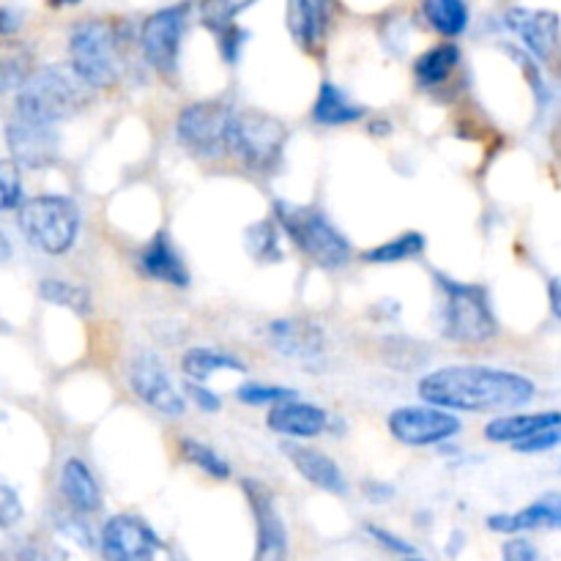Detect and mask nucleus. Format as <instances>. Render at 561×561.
I'll use <instances>...</instances> for the list:
<instances>
[{
  "instance_id": "a211bd4d",
  "label": "nucleus",
  "mask_w": 561,
  "mask_h": 561,
  "mask_svg": "<svg viewBox=\"0 0 561 561\" xmlns=\"http://www.w3.org/2000/svg\"><path fill=\"white\" fill-rule=\"evenodd\" d=\"M137 266L153 283L173 285V288H186L190 285V268H186L184 257L168 239V233H157L137 255Z\"/></svg>"
},
{
  "instance_id": "c03bdc74",
  "label": "nucleus",
  "mask_w": 561,
  "mask_h": 561,
  "mask_svg": "<svg viewBox=\"0 0 561 561\" xmlns=\"http://www.w3.org/2000/svg\"><path fill=\"white\" fill-rule=\"evenodd\" d=\"M548 299H551L553 316L561 321V279H551V285H548Z\"/></svg>"
},
{
  "instance_id": "e433bc0d",
  "label": "nucleus",
  "mask_w": 561,
  "mask_h": 561,
  "mask_svg": "<svg viewBox=\"0 0 561 561\" xmlns=\"http://www.w3.org/2000/svg\"><path fill=\"white\" fill-rule=\"evenodd\" d=\"M244 42H247V31H241L236 22H233V25L222 27V31H217L219 53H222V58L228 60V64H236V60H239Z\"/></svg>"
},
{
  "instance_id": "4c0bfd02",
  "label": "nucleus",
  "mask_w": 561,
  "mask_h": 561,
  "mask_svg": "<svg viewBox=\"0 0 561 561\" xmlns=\"http://www.w3.org/2000/svg\"><path fill=\"white\" fill-rule=\"evenodd\" d=\"M25 77V60L14 58V55H0V93H5L9 88H20Z\"/></svg>"
},
{
  "instance_id": "dca6fc26",
  "label": "nucleus",
  "mask_w": 561,
  "mask_h": 561,
  "mask_svg": "<svg viewBox=\"0 0 561 561\" xmlns=\"http://www.w3.org/2000/svg\"><path fill=\"white\" fill-rule=\"evenodd\" d=\"M266 425L272 427L277 436L285 438H316L327 433L329 414L316 403H305V400H279L272 405L266 416Z\"/></svg>"
},
{
  "instance_id": "49530a36",
  "label": "nucleus",
  "mask_w": 561,
  "mask_h": 561,
  "mask_svg": "<svg viewBox=\"0 0 561 561\" xmlns=\"http://www.w3.org/2000/svg\"><path fill=\"white\" fill-rule=\"evenodd\" d=\"M373 135H387V131H392V124H387V121H376V124L370 126Z\"/></svg>"
},
{
  "instance_id": "bb28decb",
  "label": "nucleus",
  "mask_w": 561,
  "mask_h": 561,
  "mask_svg": "<svg viewBox=\"0 0 561 561\" xmlns=\"http://www.w3.org/2000/svg\"><path fill=\"white\" fill-rule=\"evenodd\" d=\"M181 367H184L186 378L192 381H208L214 373H244L247 367L241 365L236 356L222 354V351H214V348H190L181 359Z\"/></svg>"
},
{
  "instance_id": "393cba45",
  "label": "nucleus",
  "mask_w": 561,
  "mask_h": 561,
  "mask_svg": "<svg viewBox=\"0 0 561 561\" xmlns=\"http://www.w3.org/2000/svg\"><path fill=\"white\" fill-rule=\"evenodd\" d=\"M458 44H436V47H431L427 53H422L420 58L414 60V80L420 82L422 88H436L449 80V75L458 69Z\"/></svg>"
},
{
  "instance_id": "79ce46f5",
  "label": "nucleus",
  "mask_w": 561,
  "mask_h": 561,
  "mask_svg": "<svg viewBox=\"0 0 561 561\" xmlns=\"http://www.w3.org/2000/svg\"><path fill=\"white\" fill-rule=\"evenodd\" d=\"M16 31H20V14H14L11 9H0V36H11Z\"/></svg>"
},
{
  "instance_id": "9d476101",
  "label": "nucleus",
  "mask_w": 561,
  "mask_h": 561,
  "mask_svg": "<svg viewBox=\"0 0 561 561\" xmlns=\"http://www.w3.org/2000/svg\"><path fill=\"white\" fill-rule=\"evenodd\" d=\"M186 20H190V5L179 3L153 11V14L142 22V55H146L148 66L157 69L162 77H170L175 71V66H179L181 38H184Z\"/></svg>"
},
{
  "instance_id": "2eb2a0df",
  "label": "nucleus",
  "mask_w": 561,
  "mask_h": 561,
  "mask_svg": "<svg viewBox=\"0 0 561 561\" xmlns=\"http://www.w3.org/2000/svg\"><path fill=\"white\" fill-rule=\"evenodd\" d=\"M504 25L524 42V47L537 60H551L559 47V14L557 11L510 9Z\"/></svg>"
},
{
  "instance_id": "6ab92c4d",
  "label": "nucleus",
  "mask_w": 561,
  "mask_h": 561,
  "mask_svg": "<svg viewBox=\"0 0 561 561\" xmlns=\"http://www.w3.org/2000/svg\"><path fill=\"white\" fill-rule=\"evenodd\" d=\"M488 529L496 535H518V531L557 529L561 531V493H546L520 513H499L488 518Z\"/></svg>"
},
{
  "instance_id": "f8f14e48",
  "label": "nucleus",
  "mask_w": 561,
  "mask_h": 561,
  "mask_svg": "<svg viewBox=\"0 0 561 561\" xmlns=\"http://www.w3.org/2000/svg\"><path fill=\"white\" fill-rule=\"evenodd\" d=\"M131 392L162 416H181L186 411L184 394L175 389L168 367L153 351H140L129 365Z\"/></svg>"
},
{
  "instance_id": "a18cd8bd",
  "label": "nucleus",
  "mask_w": 561,
  "mask_h": 561,
  "mask_svg": "<svg viewBox=\"0 0 561 561\" xmlns=\"http://www.w3.org/2000/svg\"><path fill=\"white\" fill-rule=\"evenodd\" d=\"M9 257H11V244H9V239L3 236V230H0V263L9 261Z\"/></svg>"
},
{
  "instance_id": "c9c22d12",
  "label": "nucleus",
  "mask_w": 561,
  "mask_h": 561,
  "mask_svg": "<svg viewBox=\"0 0 561 561\" xmlns=\"http://www.w3.org/2000/svg\"><path fill=\"white\" fill-rule=\"evenodd\" d=\"M561 447V422L553 427H546V431L535 433L531 438H526V442L515 444V449L524 455H537V453H548V449H557Z\"/></svg>"
},
{
  "instance_id": "cd10ccee",
  "label": "nucleus",
  "mask_w": 561,
  "mask_h": 561,
  "mask_svg": "<svg viewBox=\"0 0 561 561\" xmlns=\"http://www.w3.org/2000/svg\"><path fill=\"white\" fill-rule=\"evenodd\" d=\"M38 296H42L47 305L66 307V310L77 312V316H88L93 310L91 290L85 285L69 283V279H55L47 277L42 285H38Z\"/></svg>"
},
{
  "instance_id": "412c9836",
  "label": "nucleus",
  "mask_w": 561,
  "mask_h": 561,
  "mask_svg": "<svg viewBox=\"0 0 561 561\" xmlns=\"http://www.w3.org/2000/svg\"><path fill=\"white\" fill-rule=\"evenodd\" d=\"M60 493L75 513L88 515L102 507V488L85 460L69 458L60 469Z\"/></svg>"
},
{
  "instance_id": "20e7f679",
  "label": "nucleus",
  "mask_w": 561,
  "mask_h": 561,
  "mask_svg": "<svg viewBox=\"0 0 561 561\" xmlns=\"http://www.w3.org/2000/svg\"><path fill=\"white\" fill-rule=\"evenodd\" d=\"M285 126L261 110H236L228 124V153L239 157L252 173H274L283 162Z\"/></svg>"
},
{
  "instance_id": "37998d69",
  "label": "nucleus",
  "mask_w": 561,
  "mask_h": 561,
  "mask_svg": "<svg viewBox=\"0 0 561 561\" xmlns=\"http://www.w3.org/2000/svg\"><path fill=\"white\" fill-rule=\"evenodd\" d=\"M365 493L373 499V502H389L394 496V491L389 485H378V482H370L365 485Z\"/></svg>"
},
{
  "instance_id": "ddd939ff",
  "label": "nucleus",
  "mask_w": 561,
  "mask_h": 561,
  "mask_svg": "<svg viewBox=\"0 0 561 561\" xmlns=\"http://www.w3.org/2000/svg\"><path fill=\"white\" fill-rule=\"evenodd\" d=\"M5 146H9L16 164L31 170H42L58 159L60 142L55 124H44V121L14 115V118L5 124Z\"/></svg>"
},
{
  "instance_id": "39448f33",
  "label": "nucleus",
  "mask_w": 561,
  "mask_h": 561,
  "mask_svg": "<svg viewBox=\"0 0 561 561\" xmlns=\"http://www.w3.org/2000/svg\"><path fill=\"white\" fill-rule=\"evenodd\" d=\"M20 230L36 250L64 255L80 236V208L64 195L31 197L20 206Z\"/></svg>"
},
{
  "instance_id": "4468645a",
  "label": "nucleus",
  "mask_w": 561,
  "mask_h": 561,
  "mask_svg": "<svg viewBox=\"0 0 561 561\" xmlns=\"http://www.w3.org/2000/svg\"><path fill=\"white\" fill-rule=\"evenodd\" d=\"M244 493L250 499L257 529L255 559L252 561H288V531H285L283 515L274 507L272 493L255 480H244Z\"/></svg>"
},
{
  "instance_id": "5701e85b",
  "label": "nucleus",
  "mask_w": 561,
  "mask_h": 561,
  "mask_svg": "<svg viewBox=\"0 0 561 561\" xmlns=\"http://www.w3.org/2000/svg\"><path fill=\"white\" fill-rule=\"evenodd\" d=\"M312 118L323 126H345L365 118V107L351 102L334 82H321L318 99L312 104Z\"/></svg>"
},
{
  "instance_id": "7ed1b4c3",
  "label": "nucleus",
  "mask_w": 561,
  "mask_h": 561,
  "mask_svg": "<svg viewBox=\"0 0 561 561\" xmlns=\"http://www.w3.org/2000/svg\"><path fill=\"white\" fill-rule=\"evenodd\" d=\"M438 288L444 294L442 305V334L453 343H488L496 337L499 323L491 310L485 288L466 285L438 274Z\"/></svg>"
},
{
  "instance_id": "7c9ffc66",
  "label": "nucleus",
  "mask_w": 561,
  "mask_h": 561,
  "mask_svg": "<svg viewBox=\"0 0 561 561\" xmlns=\"http://www.w3.org/2000/svg\"><path fill=\"white\" fill-rule=\"evenodd\" d=\"M181 455H184V458L190 460L192 466H197L203 474L214 477V480H228V477H230L228 460H225L219 453H214L211 447H206L203 442H195V438H184V442H181Z\"/></svg>"
},
{
  "instance_id": "c756f323",
  "label": "nucleus",
  "mask_w": 561,
  "mask_h": 561,
  "mask_svg": "<svg viewBox=\"0 0 561 561\" xmlns=\"http://www.w3.org/2000/svg\"><path fill=\"white\" fill-rule=\"evenodd\" d=\"M247 250L255 261L263 263H277L283 261V247H279V230L277 225L268 222V219H261V222L250 225L244 233Z\"/></svg>"
},
{
  "instance_id": "58836bf2",
  "label": "nucleus",
  "mask_w": 561,
  "mask_h": 561,
  "mask_svg": "<svg viewBox=\"0 0 561 561\" xmlns=\"http://www.w3.org/2000/svg\"><path fill=\"white\" fill-rule=\"evenodd\" d=\"M184 389H186V398H190L192 403L203 411V414H217V411L222 409V400H219V394H214L211 389L203 387V381H192V378H186Z\"/></svg>"
},
{
  "instance_id": "f3484780",
  "label": "nucleus",
  "mask_w": 561,
  "mask_h": 561,
  "mask_svg": "<svg viewBox=\"0 0 561 561\" xmlns=\"http://www.w3.org/2000/svg\"><path fill=\"white\" fill-rule=\"evenodd\" d=\"M268 340L274 348L290 359H318L327 348V334L318 323L305 318H279L268 323Z\"/></svg>"
},
{
  "instance_id": "4be33fe9",
  "label": "nucleus",
  "mask_w": 561,
  "mask_h": 561,
  "mask_svg": "<svg viewBox=\"0 0 561 561\" xmlns=\"http://www.w3.org/2000/svg\"><path fill=\"white\" fill-rule=\"evenodd\" d=\"M561 422V411H540V414H504L488 422L485 438L493 444H520L535 433L546 431Z\"/></svg>"
},
{
  "instance_id": "c85d7f7f",
  "label": "nucleus",
  "mask_w": 561,
  "mask_h": 561,
  "mask_svg": "<svg viewBox=\"0 0 561 561\" xmlns=\"http://www.w3.org/2000/svg\"><path fill=\"white\" fill-rule=\"evenodd\" d=\"M427 241L425 236L416 233V230H409V233H400L394 239L383 241V244L373 247V250L365 252L367 263H403L414 261L425 252Z\"/></svg>"
},
{
  "instance_id": "9b49d317",
  "label": "nucleus",
  "mask_w": 561,
  "mask_h": 561,
  "mask_svg": "<svg viewBox=\"0 0 561 561\" xmlns=\"http://www.w3.org/2000/svg\"><path fill=\"white\" fill-rule=\"evenodd\" d=\"M159 551V535L137 515H113L99 535V553L104 561H153Z\"/></svg>"
},
{
  "instance_id": "a19ab883",
  "label": "nucleus",
  "mask_w": 561,
  "mask_h": 561,
  "mask_svg": "<svg viewBox=\"0 0 561 561\" xmlns=\"http://www.w3.org/2000/svg\"><path fill=\"white\" fill-rule=\"evenodd\" d=\"M502 561H546V559H542L540 548H537L535 542L526 540V537H513V540L504 542Z\"/></svg>"
},
{
  "instance_id": "09e8293b",
  "label": "nucleus",
  "mask_w": 561,
  "mask_h": 561,
  "mask_svg": "<svg viewBox=\"0 0 561 561\" xmlns=\"http://www.w3.org/2000/svg\"><path fill=\"white\" fill-rule=\"evenodd\" d=\"M405 561H425V559H416V557H405Z\"/></svg>"
},
{
  "instance_id": "f704fd0d",
  "label": "nucleus",
  "mask_w": 561,
  "mask_h": 561,
  "mask_svg": "<svg viewBox=\"0 0 561 561\" xmlns=\"http://www.w3.org/2000/svg\"><path fill=\"white\" fill-rule=\"evenodd\" d=\"M22 515H25V510H22L16 491L0 480V529H14L22 520Z\"/></svg>"
},
{
  "instance_id": "b1692460",
  "label": "nucleus",
  "mask_w": 561,
  "mask_h": 561,
  "mask_svg": "<svg viewBox=\"0 0 561 561\" xmlns=\"http://www.w3.org/2000/svg\"><path fill=\"white\" fill-rule=\"evenodd\" d=\"M327 0H288V22L305 47L321 44L327 31Z\"/></svg>"
},
{
  "instance_id": "1a4fd4ad",
  "label": "nucleus",
  "mask_w": 561,
  "mask_h": 561,
  "mask_svg": "<svg viewBox=\"0 0 561 561\" xmlns=\"http://www.w3.org/2000/svg\"><path fill=\"white\" fill-rule=\"evenodd\" d=\"M394 442L405 447H438L460 433V420L438 405H400L387 420Z\"/></svg>"
},
{
  "instance_id": "0eeeda50",
  "label": "nucleus",
  "mask_w": 561,
  "mask_h": 561,
  "mask_svg": "<svg viewBox=\"0 0 561 561\" xmlns=\"http://www.w3.org/2000/svg\"><path fill=\"white\" fill-rule=\"evenodd\" d=\"M71 71L88 88H110L121 77L118 33L113 25L88 20L75 25L69 36Z\"/></svg>"
},
{
  "instance_id": "423d86ee",
  "label": "nucleus",
  "mask_w": 561,
  "mask_h": 561,
  "mask_svg": "<svg viewBox=\"0 0 561 561\" xmlns=\"http://www.w3.org/2000/svg\"><path fill=\"white\" fill-rule=\"evenodd\" d=\"M274 211H277L279 228L312 263L323 268H340L351 261L348 239L323 217V211L290 206V203H277Z\"/></svg>"
},
{
  "instance_id": "de8ad7c7",
  "label": "nucleus",
  "mask_w": 561,
  "mask_h": 561,
  "mask_svg": "<svg viewBox=\"0 0 561 561\" xmlns=\"http://www.w3.org/2000/svg\"><path fill=\"white\" fill-rule=\"evenodd\" d=\"M49 5H55V9H64V5H77L80 0H47Z\"/></svg>"
},
{
  "instance_id": "f03ea898",
  "label": "nucleus",
  "mask_w": 561,
  "mask_h": 561,
  "mask_svg": "<svg viewBox=\"0 0 561 561\" xmlns=\"http://www.w3.org/2000/svg\"><path fill=\"white\" fill-rule=\"evenodd\" d=\"M82 104H85V91H82L77 75L60 69V66H47L22 80L20 91H16L14 115L58 124V121L75 115Z\"/></svg>"
},
{
  "instance_id": "a878e982",
  "label": "nucleus",
  "mask_w": 561,
  "mask_h": 561,
  "mask_svg": "<svg viewBox=\"0 0 561 561\" xmlns=\"http://www.w3.org/2000/svg\"><path fill=\"white\" fill-rule=\"evenodd\" d=\"M422 14L444 38H458L469 27L471 16L466 0H422Z\"/></svg>"
},
{
  "instance_id": "2f4dec72",
  "label": "nucleus",
  "mask_w": 561,
  "mask_h": 561,
  "mask_svg": "<svg viewBox=\"0 0 561 561\" xmlns=\"http://www.w3.org/2000/svg\"><path fill=\"white\" fill-rule=\"evenodd\" d=\"M252 3H257V0H203L201 20L208 31L217 33L222 31V27L233 25L236 16H239L241 11L250 9Z\"/></svg>"
},
{
  "instance_id": "aec40b11",
  "label": "nucleus",
  "mask_w": 561,
  "mask_h": 561,
  "mask_svg": "<svg viewBox=\"0 0 561 561\" xmlns=\"http://www.w3.org/2000/svg\"><path fill=\"white\" fill-rule=\"evenodd\" d=\"M285 455H288L294 469L299 471L310 485L321 488V491L327 493H334V496L348 493V482H345L343 469H340L329 455L318 453V449L312 447H301V444H285Z\"/></svg>"
},
{
  "instance_id": "473e14b6",
  "label": "nucleus",
  "mask_w": 561,
  "mask_h": 561,
  "mask_svg": "<svg viewBox=\"0 0 561 561\" xmlns=\"http://www.w3.org/2000/svg\"><path fill=\"white\" fill-rule=\"evenodd\" d=\"M236 398L247 405H274L279 400L296 398V392L288 387H274V383H241L236 389Z\"/></svg>"
},
{
  "instance_id": "6e6552de",
  "label": "nucleus",
  "mask_w": 561,
  "mask_h": 561,
  "mask_svg": "<svg viewBox=\"0 0 561 561\" xmlns=\"http://www.w3.org/2000/svg\"><path fill=\"white\" fill-rule=\"evenodd\" d=\"M233 107L225 102L186 104L175 121L179 142L190 153L203 159H219L228 153V124Z\"/></svg>"
},
{
  "instance_id": "72a5a7b5",
  "label": "nucleus",
  "mask_w": 561,
  "mask_h": 561,
  "mask_svg": "<svg viewBox=\"0 0 561 561\" xmlns=\"http://www.w3.org/2000/svg\"><path fill=\"white\" fill-rule=\"evenodd\" d=\"M22 206V179L20 164L0 159V211Z\"/></svg>"
},
{
  "instance_id": "ea45409f",
  "label": "nucleus",
  "mask_w": 561,
  "mask_h": 561,
  "mask_svg": "<svg viewBox=\"0 0 561 561\" xmlns=\"http://www.w3.org/2000/svg\"><path fill=\"white\" fill-rule=\"evenodd\" d=\"M367 535L373 537V540L378 542L381 548H387L389 553H398V557H414L416 548L411 546L409 540H403V537L392 535V531L381 529V526H367Z\"/></svg>"
},
{
  "instance_id": "f257e3e1",
  "label": "nucleus",
  "mask_w": 561,
  "mask_h": 561,
  "mask_svg": "<svg viewBox=\"0 0 561 561\" xmlns=\"http://www.w3.org/2000/svg\"><path fill=\"white\" fill-rule=\"evenodd\" d=\"M425 403L466 414L513 411L531 403L537 387L531 378L485 365H449L427 373L416 387Z\"/></svg>"
}]
</instances>
